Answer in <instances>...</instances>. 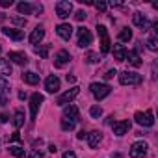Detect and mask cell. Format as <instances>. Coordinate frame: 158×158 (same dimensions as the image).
I'll list each match as a JSON object with an SVG mask.
<instances>
[{
	"instance_id": "obj_1",
	"label": "cell",
	"mask_w": 158,
	"mask_h": 158,
	"mask_svg": "<svg viewBox=\"0 0 158 158\" xmlns=\"http://www.w3.org/2000/svg\"><path fill=\"white\" fill-rule=\"evenodd\" d=\"M141 80H143V78L138 73H130V71L119 73V82L123 86H138V84H141Z\"/></svg>"
},
{
	"instance_id": "obj_2",
	"label": "cell",
	"mask_w": 158,
	"mask_h": 158,
	"mask_svg": "<svg viewBox=\"0 0 158 158\" xmlns=\"http://www.w3.org/2000/svg\"><path fill=\"white\" fill-rule=\"evenodd\" d=\"M89 89H91V93H93V97H95L97 101H102V99L108 97L110 91H112L110 86H106V84H99V82H93V84L89 86Z\"/></svg>"
},
{
	"instance_id": "obj_3",
	"label": "cell",
	"mask_w": 158,
	"mask_h": 158,
	"mask_svg": "<svg viewBox=\"0 0 158 158\" xmlns=\"http://www.w3.org/2000/svg\"><path fill=\"white\" fill-rule=\"evenodd\" d=\"M97 32H99V35H101V52L102 54H108L110 52V37H108V30H106V26L104 24H97Z\"/></svg>"
},
{
	"instance_id": "obj_4",
	"label": "cell",
	"mask_w": 158,
	"mask_h": 158,
	"mask_svg": "<svg viewBox=\"0 0 158 158\" xmlns=\"http://www.w3.org/2000/svg\"><path fill=\"white\" fill-rule=\"evenodd\" d=\"M78 93H80V88H71V89H67L65 93H61L60 97H58V101H56V104L58 106H65V104H71V101L73 99H76L78 97Z\"/></svg>"
},
{
	"instance_id": "obj_5",
	"label": "cell",
	"mask_w": 158,
	"mask_h": 158,
	"mask_svg": "<svg viewBox=\"0 0 158 158\" xmlns=\"http://www.w3.org/2000/svg\"><path fill=\"white\" fill-rule=\"evenodd\" d=\"M76 34H78V47H89L91 45V41H93V35H91V32L86 28V26H80L76 30Z\"/></svg>"
},
{
	"instance_id": "obj_6",
	"label": "cell",
	"mask_w": 158,
	"mask_h": 158,
	"mask_svg": "<svg viewBox=\"0 0 158 158\" xmlns=\"http://www.w3.org/2000/svg\"><path fill=\"white\" fill-rule=\"evenodd\" d=\"M134 119H136V123L141 125V127H152V125H154V115H152L151 110H147L145 114H143V112H136Z\"/></svg>"
},
{
	"instance_id": "obj_7",
	"label": "cell",
	"mask_w": 158,
	"mask_h": 158,
	"mask_svg": "<svg viewBox=\"0 0 158 158\" xmlns=\"http://www.w3.org/2000/svg\"><path fill=\"white\" fill-rule=\"evenodd\" d=\"M71 13H73V4L69 2V0H61V2L56 4V15L60 19H67Z\"/></svg>"
},
{
	"instance_id": "obj_8",
	"label": "cell",
	"mask_w": 158,
	"mask_h": 158,
	"mask_svg": "<svg viewBox=\"0 0 158 158\" xmlns=\"http://www.w3.org/2000/svg\"><path fill=\"white\" fill-rule=\"evenodd\" d=\"M147 143L145 141H136V143H132V147H130V158H143L145 154H147Z\"/></svg>"
},
{
	"instance_id": "obj_9",
	"label": "cell",
	"mask_w": 158,
	"mask_h": 158,
	"mask_svg": "<svg viewBox=\"0 0 158 158\" xmlns=\"http://www.w3.org/2000/svg\"><path fill=\"white\" fill-rule=\"evenodd\" d=\"M43 101H45V99H43V95H39V93H34V95L30 97V117H32V119L37 117V112H39V106H41Z\"/></svg>"
},
{
	"instance_id": "obj_10",
	"label": "cell",
	"mask_w": 158,
	"mask_h": 158,
	"mask_svg": "<svg viewBox=\"0 0 158 158\" xmlns=\"http://www.w3.org/2000/svg\"><path fill=\"white\" fill-rule=\"evenodd\" d=\"M45 89H47L48 93H56V91L60 89V78H58L56 74H50L47 80H45Z\"/></svg>"
},
{
	"instance_id": "obj_11",
	"label": "cell",
	"mask_w": 158,
	"mask_h": 158,
	"mask_svg": "<svg viewBox=\"0 0 158 158\" xmlns=\"http://www.w3.org/2000/svg\"><path fill=\"white\" fill-rule=\"evenodd\" d=\"M112 128H114V134L115 136H125L130 130V121H115L112 125Z\"/></svg>"
},
{
	"instance_id": "obj_12",
	"label": "cell",
	"mask_w": 158,
	"mask_h": 158,
	"mask_svg": "<svg viewBox=\"0 0 158 158\" xmlns=\"http://www.w3.org/2000/svg\"><path fill=\"white\" fill-rule=\"evenodd\" d=\"M78 115H80V112H78V108L74 106V104H69V106H65V110H63V119H69V121H78Z\"/></svg>"
},
{
	"instance_id": "obj_13",
	"label": "cell",
	"mask_w": 158,
	"mask_h": 158,
	"mask_svg": "<svg viewBox=\"0 0 158 158\" xmlns=\"http://www.w3.org/2000/svg\"><path fill=\"white\" fill-rule=\"evenodd\" d=\"M8 61L11 63H17V65H26L28 63V56L24 54V52H10V56H8Z\"/></svg>"
},
{
	"instance_id": "obj_14",
	"label": "cell",
	"mask_w": 158,
	"mask_h": 158,
	"mask_svg": "<svg viewBox=\"0 0 158 158\" xmlns=\"http://www.w3.org/2000/svg\"><path fill=\"white\" fill-rule=\"evenodd\" d=\"M2 34L6 35V37H10V39H15V41H21L23 37H24V32L23 30H17V28H2Z\"/></svg>"
},
{
	"instance_id": "obj_15",
	"label": "cell",
	"mask_w": 158,
	"mask_h": 158,
	"mask_svg": "<svg viewBox=\"0 0 158 158\" xmlns=\"http://www.w3.org/2000/svg\"><path fill=\"white\" fill-rule=\"evenodd\" d=\"M69 60H71V54H69L67 50H60V52H56V56H54V65H56V67H63L65 63H69Z\"/></svg>"
},
{
	"instance_id": "obj_16",
	"label": "cell",
	"mask_w": 158,
	"mask_h": 158,
	"mask_svg": "<svg viewBox=\"0 0 158 158\" xmlns=\"http://www.w3.org/2000/svg\"><path fill=\"white\" fill-rule=\"evenodd\" d=\"M56 34H58L61 39H71V35H73V26H71V24H58V26H56Z\"/></svg>"
},
{
	"instance_id": "obj_17",
	"label": "cell",
	"mask_w": 158,
	"mask_h": 158,
	"mask_svg": "<svg viewBox=\"0 0 158 158\" xmlns=\"http://www.w3.org/2000/svg\"><path fill=\"white\" fill-rule=\"evenodd\" d=\"M43 37H45V28L39 24V26H35V28H34V32L30 34V43H32V45H37Z\"/></svg>"
},
{
	"instance_id": "obj_18",
	"label": "cell",
	"mask_w": 158,
	"mask_h": 158,
	"mask_svg": "<svg viewBox=\"0 0 158 158\" xmlns=\"http://www.w3.org/2000/svg\"><path fill=\"white\" fill-rule=\"evenodd\" d=\"M86 138H88V143H89V147H91V149H95V147H97V145L102 141V134H101L99 130H93V132H89Z\"/></svg>"
},
{
	"instance_id": "obj_19",
	"label": "cell",
	"mask_w": 158,
	"mask_h": 158,
	"mask_svg": "<svg viewBox=\"0 0 158 158\" xmlns=\"http://www.w3.org/2000/svg\"><path fill=\"white\" fill-rule=\"evenodd\" d=\"M125 61H128L132 67H139V65H141V58L138 56V52H136V50H130V52H127V58H125Z\"/></svg>"
},
{
	"instance_id": "obj_20",
	"label": "cell",
	"mask_w": 158,
	"mask_h": 158,
	"mask_svg": "<svg viewBox=\"0 0 158 158\" xmlns=\"http://www.w3.org/2000/svg\"><path fill=\"white\" fill-rule=\"evenodd\" d=\"M23 80L30 86H35L39 84V74H35L34 71H28V73H23Z\"/></svg>"
},
{
	"instance_id": "obj_21",
	"label": "cell",
	"mask_w": 158,
	"mask_h": 158,
	"mask_svg": "<svg viewBox=\"0 0 158 158\" xmlns=\"http://www.w3.org/2000/svg\"><path fill=\"white\" fill-rule=\"evenodd\" d=\"M127 52H128V50H127L123 45H114V58H115L117 61H125Z\"/></svg>"
},
{
	"instance_id": "obj_22",
	"label": "cell",
	"mask_w": 158,
	"mask_h": 158,
	"mask_svg": "<svg viewBox=\"0 0 158 158\" xmlns=\"http://www.w3.org/2000/svg\"><path fill=\"white\" fill-rule=\"evenodd\" d=\"M11 74V63L8 60H0V78H8Z\"/></svg>"
},
{
	"instance_id": "obj_23",
	"label": "cell",
	"mask_w": 158,
	"mask_h": 158,
	"mask_svg": "<svg viewBox=\"0 0 158 158\" xmlns=\"http://www.w3.org/2000/svg\"><path fill=\"white\" fill-rule=\"evenodd\" d=\"M132 21H134V24L139 26V28H145V26H147V17H145L143 13H139V11H136V13L132 15Z\"/></svg>"
},
{
	"instance_id": "obj_24",
	"label": "cell",
	"mask_w": 158,
	"mask_h": 158,
	"mask_svg": "<svg viewBox=\"0 0 158 158\" xmlns=\"http://www.w3.org/2000/svg\"><path fill=\"white\" fill-rule=\"evenodd\" d=\"M17 10H19L21 15H30L32 11H35V8H34L32 4H28V2H21V4H17Z\"/></svg>"
},
{
	"instance_id": "obj_25",
	"label": "cell",
	"mask_w": 158,
	"mask_h": 158,
	"mask_svg": "<svg viewBox=\"0 0 158 158\" xmlns=\"http://www.w3.org/2000/svg\"><path fill=\"white\" fill-rule=\"evenodd\" d=\"M13 125H15V128H21V127L24 125V114H23L21 110L15 112V115H13Z\"/></svg>"
},
{
	"instance_id": "obj_26",
	"label": "cell",
	"mask_w": 158,
	"mask_h": 158,
	"mask_svg": "<svg viewBox=\"0 0 158 158\" xmlns=\"http://www.w3.org/2000/svg\"><path fill=\"white\" fill-rule=\"evenodd\" d=\"M130 39H132V30H130V28H123V30L119 32V41L127 43V41H130Z\"/></svg>"
},
{
	"instance_id": "obj_27",
	"label": "cell",
	"mask_w": 158,
	"mask_h": 158,
	"mask_svg": "<svg viewBox=\"0 0 158 158\" xmlns=\"http://www.w3.org/2000/svg\"><path fill=\"white\" fill-rule=\"evenodd\" d=\"M10 152L13 154V156H17V158H24L26 154H24V149L23 147H17V145H11L10 147Z\"/></svg>"
},
{
	"instance_id": "obj_28",
	"label": "cell",
	"mask_w": 158,
	"mask_h": 158,
	"mask_svg": "<svg viewBox=\"0 0 158 158\" xmlns=\"http://www.w3.org/2000/svg\"><path fill=\"white\" fill-rule=\"evenodd\" d=\"M86 61H88V63H99L101 58H99L97 52H88V54H86Z\"/></svg>"
},
{
	"instance_id": "obj_29",
	"label": "cell",
	"mask_w": 158,
	"mask_h": 158,
	"mask_svg": "<svg viewBox=\"0 0 158 158\" xmlns=\"http://www.w3.org/2000/svg\"><path fill=\"white\" fill-rule=\"evenodd\" d=\"M147 48L152 50V52L158 50V41H156V37H149V39H147Z\"/></svg>"
},
{
	"instance_id": "obj_30",
	"label": "cell",
	"mask_w": 158,
	"mask_h": 158,
	"mask_svg": "<svg viewBox=\"0 0 158 158\" xmlns=\"http://www.w3.org/2000/svg\"><path fill=\"white\" fill-rule=\"evenodd\" d=\"M89 114H91V117L99 119V117L102 115V108H101V106H91V108H89Z\"/></svg>"
},
{
	"instance_id": "obj_31",
	"label": "cell",
	"mask_w": 158,
	"mask_h": 158,
	"mask_svg": "<svg viewBox=\"0 0 158 158\" xmlns=\"http://www.w3.org/2000/svg\"><path fill=\"white\" fill-rule=\"evenodd\" d=\"M74 125H76L74 121H69V119H63V117H61V128H63V130H73Z\"/></svg>"
},
{
	"instance_id": "obj_32",
	"label": "cell",
	"mask_w": 158,
	"mask_h": 158,
	"mask_svg": "<svg viewBox=\"0 0 158 158\" xmlns=\"http://www.w3.org/2000/svg\"><path fill=\"white\" fill-rule=\"evenodd\" d=\"M48 50H50V45H43V48H35V52H37L41 58H47V56H48Z\"/></svg>"
},
{
	"instance_id": "obj_33",
	"label": "cell",
	"mask_w": 158,
	"mask_h": 158,
	"mask_svg": "<svg viewBox=\"0 0 158 158\" xmlns=\"http://www.w3.org/2000/svg\"><path fill=\"white\" fill-rule=\"evenodd\" d=\"M28 158H45V156H43V152H41L39 149H34V151L28 154Z\"/></svg>"
},
{
	"instance_id": "obj_34",
	"label": "cell",
	"mask_w": 158,
	"mask_h": 158,
	"mask_svg": "<svg viewBox=\"0 0 158 158\" xmlns=\"http://www.w3.org/2000/svg\"><path fill=\"white\" fill-rule=\"evenodd\" d=\"M10 88V82H8V78H0V91H6Z\"/></svg>"
},
{
	"instance_id": "obj_35",
	"label": "cell",
	"mask_w": 158,
	"mask_h": 158,
	"mask_svg": "<svg viewBox=\"0 0 158 158\" xmlns=\"http://www.w3.org/2000/svg\"><path fill=\"white\" fill-rule=\"evenodd\" d=\"M117 74V71L115 69H110V71H106V74H104V80H112V78Z\"/></svg>"
},
{
	"instance_id": "obj_36",
	"label": "cell",
	"mask_w": 158,
	"mask_h": 158,
	"mask_svg": "<svg viewBox=\"0 0 158 158\" xmlns=\"http://www.w3.org/2000/svg\"><path fill=\"white\" fill-rule=\"evenodd\" d=\"M11 21H13L17 26H24V24H26V19H23V17H13Z\"/></svg>"
},
{
	"instance_id": "obj_37",
	"label": "cell",
	"mask_w": 158,
	"mask_h": 158,
	"mask_svg": "<svg viewBox=\"0 0 158 158\" xmlns=\"http://www.w3.org/2000/svg\"><path fill=\"white\" fill-rule=\"evenodd\" d=\"M95 8H97L99 11H106V10H108V4H106V2H97Z\"/></svg>"
},
{
	"instance_id": "obj_38",
	"label": "cell",
	"mask_w": 158,
	"mask_h": 158,
	"mask_svg": "<svg viewBox=\"0 0 158 158\" xmlns=\"http://www.w3.org/2000/svg\"><path fill=\"white\" fill-rule=\"evenodd\" d=\"M86 17H88V15H86V13H84L82 10H80V11H76V13H74V19H76V21H84Z\"/></svg>"
},
{
	"instance_id": "obj_39",
	"label": "cell",
	"mask_w": 158,
	"mask_h": 158,
	"mask_svg": "<svg viewBox=\"0 0 158 158\" xmlns=\"http://www.w3.org/2000/svg\"><path fill=\"white\" fill-rule=\"evenodd\" d=\"M0 6H2V8H10V6H13V0H0Z\"/></svg>"
},
{
	"instance_id": "obj_40",
	"label": "cell",
	"mask_w": 158,
	"mask_h": 158,
	"mask_svg": "<svg viewBox=\"0 0 158 158\" xmlns=\"http://www.w3.org/2000/svg\"><path fill=\"white\" fill-rule=\"evenodd\" d=\"M63 158H76V154H74L73 151H65V152H63Z\"/></svg>"
},
{
	"instance_id": "obj_41",
	"label": "cell",
	"mask_w": 158,
	"mask_h": 158,
	"mask_svg": "<svg viewBox=\"0 0 158 158\" xmlns=\"http://www.w3.org/2000/svg\"><path fill=\"white\" fill-rule=\"evenodd\" d=\"M19 139H21V134L19 132H13L11 134V141H19Z\"/></svg>"
},
{
	"instance_id": "obj_42",
	"label": "cell",
	"mask_w": 158,
	"mask_h": 158,
	"mask_svg": "<svg viewBox=\"0 0 158 158\" xmlns=\"http://www.w3.org/2000/svg\"><path fill=\"white\" fill-rule=\"evenodd\" d=\"M0 121H2V123H6V121H10V117H8V114H2V115H0Z\"/></svg>"
},
{
	"instance_id": "obj_43",
	"label": "cell",
	"mask_w": 158,
	"mask_h": 158,
	"mask_svg": "<svg viewBox=\"0 0 158 158\" xmlns=\"http://www.w3.org/2000/svg\"><path fill=\"white\" fill-rule=\"evenodd\" d=\"M65 78H67V82H71V84H73V82H74V80H76V78H74V76H73V74H67V76H65Z\"/></svg>"
},
{
	"instance_id": "obj_44",
	"label": "cell",
	"mask_w": 158,
	"mask_h": 158,
	"mask_svg": "<svg viewBox=\"0 0 158 158\" xmlns=\"http://www.w3.org/2000/svg\"><path fill=\"white\" fill-rule=\"evenodd\" d=\"M86 136H88V134H86V132H84V130H82V132H80V134H78V139H84V138H86Z\"/></svg>"
},
{
	"instance_id": "obj_45",
	"label": "cell",
	"mask_w": 158,
	"mask_h": 158,
	"mask_svg": "<svg viewBox=\"0 0 158 158\" xmlns=\"http://www.w3.org/2000/svg\"><path fill=\"white\" fill-rule=\"evenodd\" d=\"M19 99H21V101H24V99H26V93H24V91H21V93H19Z\"/></svg>"
},
{
	"instance_id": "obj_46",
	"label": "cell",
	"mask_w": 158,
	"mask_h": 158,
	"mask_svg": "<svg viewBox=\"0 0 158 158\" xmlns=\"http://www.w3.org/2000/svg\"><path fill=\"white\" fill-rule=\"evenodd\" d=\"M48 151H50V152H56L58 149H56V145H50V147H48Z\"/></svg>"
},
{
	"instance_id": "obj_47",
	"label": "cell",
	"mask_w": 158,
	"mask_h": 158,
	"mask_svg": "<svg viewBox=\"0 0 158 158\" xmlns=\"http://www.w3.org/2000/svg\"><path fill=\"white\" fill-rule=\"evenodd\" d=\"M114 158H123V156L121 154H114Z\"/></svg>"
},
{
	"instance_id": "obj_48",
	"label": "cell",
	"mask_w": 158,
	"mask_h": 158,
	"mask_svg": "<svg viewBox=\"0 0 158 158\" xmlns=\"http://www.w3.org/2000/svg\"><path fill=\"white\" fill-rule=\"evenodd\" d=\"M0 52H2V47H0Z\"/></svg>"
}]
</instances>
